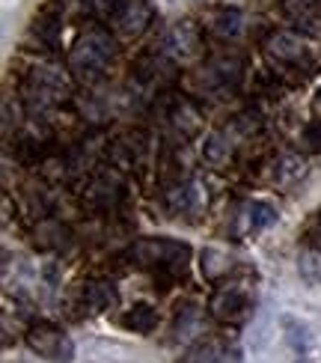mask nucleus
<instances>
[{
	"label": "nucleus",
	"mask_w": 321,
	"mask_h": 363,
	"mask_svg": "<svg viewBox=\"0 0 321 363\" xmlns=\"http://www.w3.org/2000/svg\"><path fill=\"white\" fill-rule=\"evenodd\" d=\"M200 200V188L193 185V182H185V185H176L167 191V206H170L173 215H191V211H196V203Z\"/></svg>",
	"instance_id": "nucleus-10"
},
{
	"label": "nucleus",
	"mask_w": 321,
	"mask_h": 363,
	"mask_svg": "<svg viewBox=\"0 0 321 363\" xmlns=\"http://www.w3.org/2000/svg\"><path fill=\"white\" fill-rule=\"evenodd\" d=\"M315 247H321V220H318V230H315V241H312Z\"/></svg>",
	"instance_id": "nucleus-19"
},
{
	"label": "nucleus",
	"mask_w": 321,
	"mask_h": 363,
	"mask_svg": "<svg viewBox=\"0 0 321 363\" xmlns=\"http://www.w3.org/2000/svg\"><path fill=\"white\" fill-rule=\"evenodd\" d=\"M208 313H211V319L220 325H241L250 315V298L244 289H238V286H223V289L211 295Z\"/></svg>",
	"instance_id": "nucleus-4"
},
{
	"label": "nucleus",
	"mask_w": 321,
	"mask_h": 363,
	"mask_svg": "<svg viewBox=\"0 0 321 363\" xmlns=\"http://www.w3.org/2000/svg\"><path fill=\"white\" fill-rule=\"evenodd\" d=\"M229 155H232V146H229L226 134H211L208 143H205V158L211 164H223Z\"/></svg>",
	"instance_id": "nucleus-17"
},
{
	"label": "nucleus",
	"mask_w": 321,
	"mask_h": 363,
	"mask_svg": "<svg viewBox=\"0 0 321 363\" xmlns=\"http://www.w3.org/2000/svg\"><path fill=\"white\" fill-rule=\"evenodd\" d=\"M241 27H244V15L238 9H220L208 24L211 33L220 39H235L241 33Z\"/></svg>",
	"instance_id": "nucleus-14"
},
{
	"label": "nucleus",
	"mask_w": 321,
	"mask_h": 363,
	"mask_svg": "<svg viewBox=\"0 0 321 363\" xmlns=\"http://www.w3.org/2000/svg\"><path fill=\"white\" fill-rule=\"evenodd\" d=\"M113 39L104 30H89L86 36L74 42V48L69 51V72L81 81H96L101 78V72L113 60Z\"/></svg>",
	"instance_id": "nucleus-1"
},
{
	"label": "nucleus",
	"mask_w": 321,
	"mask_h": 363,
	"mask_svg": "<svg viewBox=\"0 0 321 363\" xmlns=\"http://www.w3.org/2000/svg\"><path fill=\"white\" fill-rule=\"evenodd\" d=\"M128 253H131V259L143 268H167V265L185 268L191 247L176 238H140L137 245H131Z\"/></svg>",
	"instance_id": "nucleus-2"
},
{
	"label": "nucleus",
	"mask_w": 321,
	"mask_h": 363,
	"mask_svg": "<svg viewBox=\"0 0 321 363\" xmlns=\"http://www.w3.org/2000/svg\"><path fill=\"white\" fill-rule=\"evenodd\" d=\"M274 220H277V208L268 200H253L244 206V226H247V233H262Z\"/></svg>",
	"instance_id": "nucleus-11"
},
{
	"label": "nucleus",
	"mask_w": 321,
	"mask_h": 363,
	"mask_svg": "<svg viewBox=\"0 0 321 363\" xmlns=\"http://www.w3.org/2000/svg\"><path fill=\"white\" fill-rule=\"evenodd\" d=\"M232 268V259L220 250H203V274L208 280H220L226 271Z\"/></svg>",
	"instance_id": "nucleus-16"
},
{
	"label": "nucleus",
	"mask_w": 321,
	"mask_h": 363,
	"mask_svg": "<svg viewBox=\"0 0 321 363\" xmlns=\"http://www.w3.org/2000/svg\"><path fill=\"white\" fill-rule=\"evenodd\" d=\"M155 325H158V313L149 304H134L131 310H125V315H122V328L134 330V334H152Z\"/></svg>",
	"instance_id": "nucleus-13"
},
{
	"label": "nucleus",
	"mask_w": 321,
	"mask_h": 363,
	"mask_svg": "<svg viewBox=\"0 0 321 363\" xmlns=\"http://www.w3.org/2000/svg\"><path fill=\"white\" fill-rule=\"evenodd\" d=\"M200 45H203L200 30H196L191 21H185V24H176L170 33H167L164 48H167V54L181 60V63H188V60H193L196 54H200Z\"/></svg>",
	"instance_id": "nucleus-7"
},
{
	"label": "nucleus",
	"mask_w": 321,
	"mask_h": 363,
	"mask_svg": "<svg viewBox=\"0 0 321 363\" xmlns=\"http://www.w3.org/2000/svg\"><path fill=\"white\" fill-rule=\"evenodd\" d=\"M298 271H300V277L307 280V283H321V247L310 245L307 250L300 253V259H298Z\"/></svg>",
	"instance_id": "nucleus-15"
},
{
	"label": "nucleus",
	"mask_w": 321,
	"mask_h": 363,
	"mask_svg": "<svg viewBox=\"0 0 321 363\" xmlns=\"http://www.w3.org/2000/svg\"><path fill=\"white\" fill-rule=\"evenodd\" d=\"M84 304L93 310V313H104V310H111L116 304V289H113V283H107V280H89L84 283Z\"/></svg>",
	"instance_id": "nucleus-9"
},
{
	"label": "nucleus",
	"mask_w": 321,
	"mask_h": 363,
	"mask_svg": "<svg viewBox=\"0 0 321 363\" xmlns=\"http://www.w3.org/2000/svg\"><path fill=\"white\" fill-rule=\"evenodd\" d=\"M149 24V6L146 0H116L113 6V30L119 36L134 39L140 36Z\"/></svg>",
	"instance_id": "nucleus-6"
},
{
	"label": "nucleus",
	"mask_w": 321,
	"mask_h": 363,
	"mask_svg": "<svg viewBox=\"0 0 321 363\" xmlns=\"http://www.w3.org/2000/svg\"><path fill=\"white\" fill-rule=\"evenodd\" d=\"M119 182L116 179H111V176H101V179H96L93 185H89V191H86V196L84 200L89 203V206H96V208H111L116 200H119Z\"/></svg>",
	"instance_id": "nucleus-12"
},
{
	"label": "nucleus",
	"mask_w": 321,
	"mask_h": 363,
	"mask_svg": "<svg viewBox=\"0 0 321 363\" xmlns=\"http://www.w3.org/2000/svg\"><path fill=\"white\" fill-rule=\"evenodd\" d=\"M27 349L45 357V360H54V363H69L74 357V342L69 340V334H63L57 325L51 322H36L27 328Z\"/></svg>",
	"instance_id": "nucleus-3"
},
{
	"label": "nucleus",
	"mask_w": 321,
	"mask_h": 363,
	"mask_svg": "<svg viewBox=\"0 0 321 363\" xmlns=\"http://www.w3.org/2000/svg\"><path fill=\"white\" fill-rule=\"evenodd\" d=\"M303 143H307L310 152H321V119H312V123L303 125Z\"/></svg>",
	"instance_id": "nucleus-18"
},
{
	"label": "nucleus",
	"mask_w": 321,
	"mask_h": 363,
	"mask_svg": "<svg viewBox=\"0 0 321 363\" xmlns=\"http://www.w3.org/2000/svg\"><path fill=\"white\" fill-rule=\"evenodd\" d=\"M265 54L274 60V63L283 66H298L303 57H307V45H303L295 33H271V39L265 42Z\"/></svg>",
	"instance_id": "nucleus-8"
},
{
	"label": "nucleus",
	"mask_w": 321,
	"mask_h": 363,
	"mask_svg": "<svg viewBox=\"0 0 321 363\" xmlns=\"http://www.w3.org/2000/svg\"><path fill=\"white\" fill-rule=\"evenodd\" d=\"M315 101H318V104H321V86H318V93H315Z\"/></svg>",
	"instance_id": "nucleus-20"
},
{
	"label": "nucleus",
	"mask_w": 321,
	"mask_h": 363,
	"mask_svg": "<svg viewBox=\"0 0 321 363\" xmlns=\"http://www.w3.org/2000/svg\"><path fill=\"white\" fill-rule=\"evenodd\" d=\"M280 325H283V337H286V345L292 352L295 363H315V340H312L310 325L295 319V315H283Z\"/></svg>",
	"instance_id": "nucleus-5"
}]
</instances>
